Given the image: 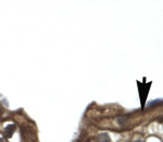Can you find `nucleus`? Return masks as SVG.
Instances as JSON below:
<instances>
[{
	"mask_svg": "<svg viewBox=\"0 0 163 142\" xmlns=\"http://www.w3.org/2000/svg\"><path fill=\"white\" fill-rule=\"evenodd\" d=\"M15 131V125H10L6 128V131H5V135L8 138H11L12 137V133Z\"/></svg>",
	"mask_w": 163,
	"mask_h": 142,
	"instance_id": "7ed1b4c3",
	"label": "nucleus"
},
{
	"mask_svg": "<svg viewBox=\"0 0 163 142\" xmlns=\"http://www.w3.org/2000/svg\"><path fill=\"white\" fill-rule=\"evenodd\" d=\"M96 141L97 142H110L111 141V138L109 137L108 133H100L96 137Z\"/></svg>",
	"mask_w": 163,
	"mask_h": 142,
	"instance_id": "f03ea898",
	"label": "nucleus"
},
{
	"mask_svg": "<svg viewBox=\"0 0 163 142\" xmlns=\"http://www.w3.org/2000/svg\"><path fill=\"white\" fill-rule=\"evenodd\" d=\"M22 133L28 142H35L36 140V130L30 126H22Z\"/></svg>",
	"mask_w": 163,
	"mask_h": 142,
	"instance_id": "f257e3e1",
	"label": "nucleus"
},
{
	"mask_svg": "<svg viewBox=\"0 0 163 142\" xmlns=\"http://www.w3.org/2000/svg\"><path fill=\"white\" fill-rule=\"evenodd\" d=\"M0 142H5V140H3L2 138H0Z\"/></svg>",
	"mask_w": 163,
	"mask_h": 142,
	"instance_id": "20e7f679",
	"label": "nucleus"
}]
</instances>
